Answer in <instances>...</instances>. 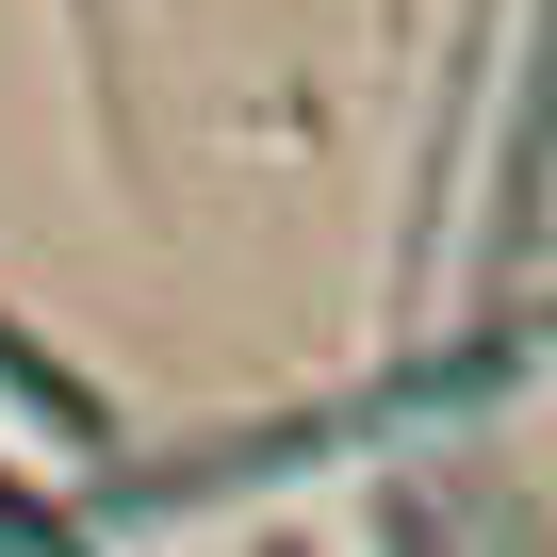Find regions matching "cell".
Wrapping results in <instances>:
<instances>
[{
	"label": "cell",
	"instance_id": "cell-4",
	"mask_svg": "<svg viewBox=\"0 0 557 557\" xmlns=\"http://www.w3.org/2000/svg\"><path fill=\"white\" fill-rule=\"evenodd\" d=\"M377 557H443V508H426V492H394V508H377Z\"/></svg>",
	"mask_w": 557,
	"mask_h": 557
},
{
	"label": "cell",
	"instance_id": "cell-2",
	"mask_svg": "<svg viewBox=\"0 0 557 557\" xmlns=\"http://www.w3.org/2000/svg\"><path fill=\"white\" fill-rule=\"evenodd\" d=\"M0 410H34V426H66V443H99V394L34 345V329H0Z\"/></svg>",
	"mask_w": 557,
	"mask_h": 557
},
{
	"label": "cell",
	"instance_id": "cell-1",
	"mask_svg": "<svg viewBox=\"0 0 557 557\" xmlns=\"http://www.w3.org/2000/svg\"><path fill=\"white\" fill-rule=\"evenodd\" d=\"M557 197V0L524 17V99H508V148H492V213H475V296H508V262Z\"/></svg>",
	"mask_w": 557,
	"mask_h": 557
},
{
	"label": "cell",
	"instance_id": "cell-3",
	"mask_svg": "<svg viewBox=\"0 0 557 557\" xmlns=\"http://www.w3.org/2000/svg\"><path fill=\"white\" fill-rule=\"evenodd\" d=\"M0 557H99V524H83V508H50V492H17V475H0Z\"/></svg>",
	"mask_w": 557,
	"mask_h": 557
}]
</instances>
